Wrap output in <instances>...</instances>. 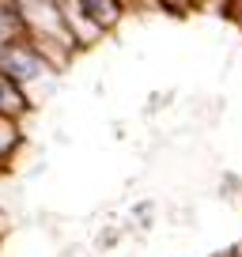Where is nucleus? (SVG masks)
<instances>
[{
    "label": "nucleus",
    "instance_id": "nucleus-2",
    "mask_svg": "<svg viewBox=\"0 0 242 257\" xmlns=\"http://www.w3.org/2000/svg\"><path fill=\"white\" fill-rule=\"evenodd\" d=\"M83 4L91 8V16H95L98 23H113V19H117V4H113V0H83Z\"/></svg>",
    "mask_w": 242,
    "mask_h": 257
},
{
    "label": "nucleus",
    "instance_id": "nucleus-1",
    "mask_svg": "<svg viewBox=\"0 0 242 257\" xmlns=\"http://www.w3.org/2000/svg\"><path fill=\"white\" fill-rule=\"evenodd\" d=\"M0 68H4V76L8 80H16V83H27V80H34V76L42 72V61L34 53H27V49H4V57H0Z\"/></svg>",
    "mask_w": 242,
    "mask_h": 257
}]
</instances>
